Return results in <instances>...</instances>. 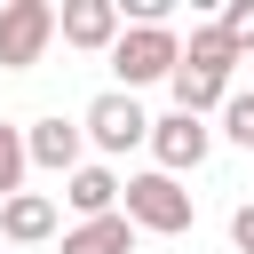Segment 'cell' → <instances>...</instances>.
Segmentation results:
<instances>
[{
    "label": "cell",
    "instance_id": "3",
    "mask_svg": "<svg viewBox=\"0 0 254 254\" xmlns=\"http://www.w3.org/2000/svg\"><path fill=\"white\" fill-rule=\"evenodd\" d=\"M56 40V8L48 0H8L0 8V71H32Z\"/></svg>",
    "mask_w": 254,
    "mask_h": 254
},
{
    "label": "cell",
    "instance_id": "6",
    "mask_svg": "<svg viewBox=\"0 0 254 254\" xmlns=\"http://www.w3.org/2000/svg\"><path fill=\"white\" fill-rule=\"evenodd\" d=\"M56 32H64L71 48H87V56H95V48L111 56V40H119V8H111V0H71V8H56Z\"/></svg>",
    "mask_w": 254,
    "mask_h": 254
},
{
    "label": "cell",
    "instance_id": "11",
    "mask_svg": "<svg viewBox=\"0 0 254 254\" xmlns=\"http://www.w3.org/2000/svg\"><path fill=\"white\" fill-rule=\"evenodd\" d=\"M64 254H135V230H127V214H95V222L64 230Z\"/></svg>",
    "mask_w": 254,
    "mask_h": 254
},
{
    "label": "cell",
    "instance_id": "16",
    "mask_svg": "<svg viewBox=\"0 0 254 254\" xmlns=\"http://www.w3.org/2000/svg\"><path fill=\"white\" fill-rule=\"evenodd\" d=\"M230 238H238V254H254V198H246V206L230 214Z\"/></svg>",
    "mask_w": 254,
    "mask_h": 254
},
{
    "label": "cell",
    "instance_id": "8",
    "mask_svg": "<svg viewBox=\"0 0 254 254\" xmlns=\"http://www.w3.org/2000/svg\"><path fill=\"white\" fill-rule=\"evenodd\" d=\"M0 230H8V246H40V238H56V198H40V190L0 198Z\"/></svg>",
    "mask_w": 254,
    "mask_h": 254
},
{
    "label": "cell",
    "instance_id": "7",
    "mask_svg": "<svg viewBox=\"0 0 254 254\" xmlns=\"http://www.w3.org/2000/svg\"><path fill=\"white\" fill-rule=\"evenodd\" d=\"M24 167L71 175V167H79V127H71V119H32V127H24Z\"/></svg>",
    "mask_w": 254,
    "mask_h": 254
},
{
    "label": "cell",
    "instance_id": "4",
    "mask_svg": "<svg viewBox=\"0 0 254 254\" xmlns=\"http://www.w3.org/2000/svg\"><path fill=\"white\" fill-rule=\"evenodd\" d=\"M143 135H151V119H143V103H135V95H119V87H111V95H95V103H87V119H79V143H95V151H135Z\"/></svg>",
    "mask_w": 254,
    "mask_h": 254
},
{
    "label": "cell",
    "instance_id": "9",
    "mask_svg": "<svg viewBox=\"0 0 254 254\" xmlns=\"http://www.w3.org/2000/svg\"><path fill=\"white\" fill-rule=\"evenodd\" d=\"M64 198H71V214H79V222L119 214V175H111V167H71V175H64Z\"/></svg>",
    "mask_w": 254,
    "mask_h": 254
},
{
    "label": "cell",
    "instance_id": "13",
    "mask_svg": "<svg viewBox=\"0 0 254 254\" xmlns=\"http://www.w3.org/2000/svg\"><path fill=\"white\" fill-rule=\"evenodd\" d=\"M214 32H222V40L238 48V64H246V56H254V0H230V8L214 16Z\"/></svg>",
    "mask_w": 254,
    "mask_h": 254
},
{
    "label": "cell",
    "instance_id": "14",
    "mask_svg": "<svg viewBox=\"0 0 254 254\" xmlns=\"http://www.w3.org/2000/svg\"><path fill=\"white\" fill-rule=\"evenodd\" d=\"M16 190H24V127L0 119V198H16Z\"/></svg>",
    "mask_w": 254,
    "mask_h": 254
},
{
    "label": "cell",
    "instance_id": "15",
    "mask_svg": "<svg viewBox=\"0 0 254 254\" xmlns=\"http://www.w3.org/2000/svg\"><path fill=\"white\" fill-rule=\"evenodd\" d=\"M222 135L238 151H254V95H222Z\"/></svg>",
    "mask_w": 254,
    "mask_h": 254
},
{
    "label": "cell",
    "instance_id": "10",
    "mask_svg": "<svg viewBox=\"0 0 254 254\" xmlns=\"http://www.w3.org/2000/svg\"><path fill=\"white\" fill-rule=\"evenodd\" d=\"M183 71H206V79H222V87H230V71H238V48H230L214 24H190V40H183Z\"/></svg>",
    "mask_w": 254,
    "mask_h": 254
},
{
    "label": "cell",
    "instance_id": "5",
    "mask_svg": "<svg viewBox=\"0 0 254 254\" xmlns=\"http://www.w3.org/2000/svg\"><path fill=\"white\" fill-rule=\"evenodd\" d=\"M151 159H159V175H190L206 151H214V127L206 119H183V111H167V119H151Z\"/></svg>",
    "mask_w": 254,
    "mask_h": 254
},
{
    "label": "cell",
    "instance_id": "1",
    "mask_svg": "<svg viewBox=\"0 0 254 254\" xmlns=\"http://www.w3.org/2000/svg\"><path fill=\"white\" fill-rule=\"evenodd\" d=\"M119 214H127V230H151V238H183L190 230V190L175 183V175H135V183H119Z\"/></svg>",
    "mask_w": 254,
    "mask_h": 254
},
{
    "label": "cell",
    "instance_id": "2",
    "mask_svg": "<svg viewBox=\"0 0 254 254\" xmlns=\"http://www.w3.org/2000/svg\"><path fill=\"white\" fill-rule=\"evenodd\" d=\"M175 64H183V40H175L167 24H119V40H111V71H119V95H135V87L167 79Z\"/></svg>",
    "mask_w": 254,
    "mask_h": 254
},
{
    "label": "cell",
    "instance_id": "12",
    "mask_svg": "<svg viewBox=\"0 0 254 254\" xmlns=\"http://www.w3.org/2000/svg\"><path fill=\"white\" fill-rule=\"evenodd\" d=\"M167 87H175V111H183V119H206V111H222V95H230L222 79H206V71H183V64L167 71Z\"/></svg>",
    "mask_w": 254,
    "mask_h": 254
}]
</instances>
